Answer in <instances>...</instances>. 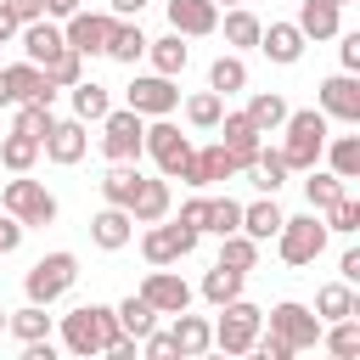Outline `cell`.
<instances>
[{"label": "cell", "instance_id": "cell-1", "mask_svg": "<svg viewBox=\"0 0 360 360\" xmlns=\"http://www.w3.org/2000/svg\"><path fill=\"white\" fill-rule=\"evenodd\" d=\"M281 158H287V169H315L321 163V152H326V112L321 107H304V112H292L287 107V118H281Z\"/></svg>", "mask_w": 360, "mask_h": 360}, {"label": "cell", "instance_id": "cell-2", "mask_svg": "<svg viewBox=\"0 0 360 360\" xmlns=\"http://www.w3.org/2000/svg\"><path fill=\"white\" fill-rule=\"evenodd\" d=\"M112 338H118V315L107 304H79V309L62 315V343L73 354H101Z\"/></svg>", "mask_w": 360, "mask_h": 360}, {"label": "cell", "instance_id": "cell-3", "mask_svg": "<svg viewBox=\"0 0 360 360\" xmlns=\"http://www.w3.org/2000/svg\"><path fill=\"white\" fill-rule=\"evenodd\" d=\"M276 253H281V264H292V270H304V264H315L321 253H326V225H321V214L309 208V214H287L281 219V231H276Z\"/></svg>", "mask_w": 360, "mask_h": 360}, {"label": "cell", "instance_id": "cell-4", "mask_svg": "<svg viewBox=\"0 0 360 360\" xmlns=\"http://www.w3.org/2000/svg\"><path fill=\"white\" fill-rule=\"evenodd\" d=\"M73 281H79V259H73L68 248H56V253L34 259V270L22 276V292H28L34 304H45V309H51V304H56V298H62Z\"/></svg>", "mask_w": 360, "mask_h": 360}, {"label": "cell", "instance_id": "cell-5", "mask_svg": "<svg viewBox=\"0 0 360 360\" xmlns=\"http://www.w3.org/2000/svg\"><path fill=\"white\" fill-rule=\"evenodd\" d=\"M141 129H146V118L135 112V107H107V118H101V158L107 163H141Z\"/></svg>", "mask_w": 360, "mask_h": 360}, {"label": "cell", "instance_id": "cell-6", "mask_svg": "<svg viewBox=\"0 0 360 360\" xmlns=\"http://www.w3.org/2000/svg\"><path fill=\"white\" fill-rule=\"evenodd\" d=\"M141 152L158 158L163 180H186V169H191V141H186L169 118H146V129H141Z\"/></svg>", "mask_w": 360, "mask_h": 360}, {"label": "cell", "instance_id": "cell-7", "mask_svg": "<svg viewBox=\"0 0 360 360\" xmlns=\"http://www.w3.org/2000/svg\"><path fill=\"white\" fill-rule=\"evenodd\" d=\"M0 208H6L11 219H22V231H28V225H51V219H56V197H51L39 180H28V174H17V180H6V186H0Z\"/></svg>", "mask_w": 360, "mask_h": 360}, {"label": "cell", "instance_id": "cell-8", "mask_svg": "<svg viewBox=\"0 0 360 360\" xmlns=\"http://www.w3.org/2000/svg\"><path fill=\"white\" fill-rule=\"evenodd\" d=\"M259 326H264V309H253L248 298H231V304H219L214 349H225V354H248V349H253V338H259Z\"/></svg>", "mask_w": 360, "mask_h": 360}, {"label": "cell", "instance_id": "cell-9", "mask_svg": "<svg viewBox=\"0 0 360 360\" xmlns=\"http://www.w3.org/2000/svg\"><path fill=\"white\" fill-rule=\"evenodd\" d=\"M191 248H197V231L180 225V219H169V214L141 231V259H146V264H180Z\"/></svg>", "mask_w": 360, "mask_h": 360}, {"label": "cell", "instance_id": "cell-10", "mask_svg": "<svg viewBox=\"0 0 360 360\" xmlns=\"http://www.w3.org/2000/svg\"><path fill=\"white\" fill-rule=\"evenodd\" d=\"M124 107H135L141 118H169L180 107V84L169 73H141L129 90H124Z\"/></svg>", "mask_w": 360, "mask_h": 360}, {"label": "cell", "instance_id": "cell-11", "mask_svg": "<svg viewBox=\"0 0 360 360\" xmlns=\"http://www.w3.org/2000/svg\"><path fill=\"white\" fill-rule=\"evenodd\" d=\"M270 332H276L281 343H292V354H298V349H315V343H321V315L304 309V304H292V298H281V304L270 309Z\"/></svg>", "mask_w": 360, "mask_h": 360}, {"label": "cell", "instance_id": "cell-12", "mask_svg": "<svg viewBox=\"0 0 360 360\" xmlns=\"http://www.w3.org/2000/svg\"><path fill=\"white\" fill-rule=\"evenodd\" d=\"M158 315H180V309H191V287H186V276H174L169 264H152L146 270V281L135 287Z\"/></svg>", "mask_w": 360, "mask_h": 360}, {"label": "cell", "instance_id": "cell-13", "mask_svg": "<svg viewBox=\"0 0 360 360\" xmlns=\"http://www.w3.org/2000/svg\"><path fill=\"white\" fill-rule=\"evenodd\" d=\"M17 101H56V90L45 84V68H34V62H11V68H0V107H17Z\"/></svg>", "mask_w": 360, "mask_h": 360}, {"label": "cell", "instance_id": "cell-14", "mask_svg": "<svg viewBox=\"0 0 360 360\" xmlns=\"http://www.w3.org/2000/svg\"><path fill=\"white\" fill-rule=\"evenodd\" d=\"M107 28H112V11L79 6L73 17H62V39H68V51H79V56H96V51L107 45Z\"/></svg>", "mask_w": 360, "mask_h": 360}, {"label": "cell", "instance_id": "cell-15", "mask_svg": "<svg viewBox=\"0 0 360 360\" xmlns=\"http://www.w3.org/2000/svg\"><path fill=\"white\" fill-rule=\"evenodd\" d=\"M84 152H90L84 118H56V124L45 129V141H39V158H51V163H62V169H73Z\"/></svg>", "mask_w": 360, "mask_h": 360}, {"label": "cell", "instance_id": "cell-16", "mask_svg": "<svg viewBox=\"0 0 360 360\" xmlns=\"http://www.w3.org/2000/svg\"><path fill=\"white\" fill-rule=\"evenodd\" d=\"M214 129H219V146H225V152L236 158V174H242V169H248V158H253V152L264 146V135H259V124H253L248 112H231V107H225Z\"/></svg>", "mask_w": 360, "mask_h": 360}, {"label": "cell", "instance_id": "cell-17", "mask_svg": "<svg viewBox=\"0 0 360 360\" xmlns=\"http://www.w3.org/2000/svg\"><path fill=\"white\" fill-rule=\"evenodd\" d=\"M315 101H321V112H326V118L360 124V79H354V73H332V79H321Z\"/></svg>", "mask_w": 360, "mask_h": 360}, {"label": "cell", "instance_id": "cell-18", "mask_svg": "<svg viewBox=\"0 0 360 360\" xmlns=\"http://www.w3.org/2000/svg\"><path fill=\"white\" fill-rule=\"evenodd\" d=\"M169 28H174L180 39L219 34V6H214V0H169Z\"/></svg>", "mask_w": 360, "mask_h": 360}, {"label": "cell", "instance_id": "cell-19", "mask_svg": "<svg viewBox=\"0 0 360 360\" xmlns=\"http://www.w3.org/2000/svg\"><path fill=\"white\" fill-rule=\"evenodd\" d=\"M17 39H22V62H34V68H45V62L68 45L56 17H34V22H22V28H17Z\"/></svg>", "mask_w": 360, "mask_h": 360}, {"label": "cell", "instance_id": "cell-20", "mask_svg": "<svg viewBox=\"0 0 360 360\" xmlns=\"http://www.w3.org/2000/svg\"><path fill=\"white\" fill-rule=\"evenodd\" d=\"M219 180H236V158L214 141V146H191V169H186V186H219Z\"/></svg>", "mask_w": 360, "mask_h": 360}, {"label": "cell", "instance_id": "cell-21", "mask_svg": "<svg viewBox=\"0 0 360 360\" xmlns=\"http://www.w3.org/2000/svg\"><path fill=\"white\" fill-rule=\"evenodd\" d=\"M90 242H96L101 253H118V248H129V242H135V219H129V208L107 202V208L90 219Z\"/></svg>", "mask_w": 360, "mask_h": 360}, {"label": "cell", "instance_id": "cell-22", "mask_svg": "<svg viewBox=\"0 0 360 360\" xmlns=\"http://www.w3.org/2000/svg\"><path fill=\"white\" fill-rule=\"evenodd\" d=\"M304 34H298V22H270V28H259V51L276 62V68H292L298 56H304Z\"/></svg>", "mask_w": 360, "mask_h": 360}, {"label": "cell", "instance_id": "cell-23", "mask_svg": "<svg viewBox=\"0 0 360 360\" xmlns=\"http://www.w3.org/2000/svg\"><path fill=\"white\" fill-rule=\"evenodd\" d=\"M298 34L304 39H332L338 22H343V0H298Z\"/></svg>", "mask_w": 360, "mask_h": 360}, {"label": "cell", "instance_id": "cell-24", "mask_svg": "<svg viewBox=\"0 0 360 360\" xmlns=\"http://www.w3.org/2000/svg\"><path fill=\"white\" fill-rule=\"evenodd\" d=\"M169 208H174L169 180H146V174H141V186H135V197H129V219H135V225H152V219H163Z\"/></svg>", "mask_w": 360, "mask_h": 360}, {"label": "cell", "instance_id": "cell-25", "mask_svg": "<svg viewBox=\"0 0 360 360\" xmlns=\"http://www.w3.org/2000/svg\"><path fill=\"white\" fill-rule=\"evenodd\" d=\"M146 51V34H141V22L135 17H112V28H107V45H101V56H112V62H124V68H135V56Z\"/></svg>", "mask_w": 360, "mask_h": 360}, {"label": "cell", "instance_id": "cell-26", "mask_svg": "<svg viewBox=\"0 0 360 360\" xmlns=\"http://www.w3.org/2000/svg\"><path fill=\"white\" fill-rule=\"evenodd\" d=\"M242 174H248V180H253V186H259L264 197H276V191L287 186V174H292V169H287L281 146H276V152H270V146H259V152L248 158V169H242Z\"/></svg>", "mask_w": 360, "mask_h": 360}, {"label": "cell", "instance_id": "cell-27", "mask_svg": "<svg viewBox=\"0 0 360 360\" xmlns=\"http://www.w3.org/2000/svg\"><path fill=\"white\" fill-rule=\"evenodd\" d=\"M281 219H287V214H281V202H276V197H264V191H259V202H242V231H248L253 242H270V236L281 231Z\"/></svg>", "mask_w": 360, "mask_h": 360}, {"label": "cell", "instance_id": "cell-28", "mask_svg": "<svg viewBox=\"0 0 360 360\" xmlns=\"http://www.w3.org/2000/svg\"><path fill=\"white\" fill-rule=\"evenodd\" d=\"M169 343H174V354H202V349H214V326H208L202 315H186V309H180Z\"/></svg>", "mask_w": 360, "mask_h": 360}, {"label": "cell", "instance_id": "cell-29", "mask_svg": "<svg viewBox=\"0 0 360 360\" xmlns=\"http://www.w3.org/2000/svg\"><path fill=\"white\" fill-rule=\"evenodd\" d=\"M68 96H73V118H84V124H101V118H107V107H112L107 84H96V79L68 84Z\"/></svg>", "mask_w": 360, "mask_h": 360}, {"label": "cell", "instance_id": "cell-30", "mask_svg": "<svg viewBox=\"0 0 360 360\" xmlns=\"http://www.w3.org/2000/svg\"><path fill=\"white\" fill-rule=\"evenodd\" d=\"M219 28H225V45H231V51H248V45H259V28H264V22H259L248 6H225Z\"/></svg>", "mask_w": 360, "mask_h": 360}, {"label": "cell", "instance_id": "cell-31", "mask_svg": "<svg viewBox=\"0 0 360 360\" xmlns=\"http://www.w3.org/2000/svg\"><path fill=\"white\" fill-rule=\"evenodd\" d=\"M146 51H152V68H158V73H169V79H180V73H186V62H191V45H186L180 34L146 39Z\"/></svg>", "mask_w": 360, "mask_h": 360}, {"label": "cell", "instance_id": "cell-32", "mask_svg": "<svg viewBox=\"0 0 360 360\" xmlns=\"http://www.w3.org/2000/svg\"><path fill=\"white\" fill-rule=\"evenodd\" d=\"M112 315H118V332H124V338H135V343H141V338H146V332L158 326V309H152V304H146L141 292H129V298H124V304H118Z\"/></svg>", "mask_w": 360, "mask_h": 360}, {"label": "cell", "instance_id": "cell-33", "mask_svg": "<svg viewBox=\"0 0 360 360\" xmlns=\"http://www.w3.org/2000/svg\"><path fill=\"white\" fill-rule=\"evenodd\" d=\"M135 186H141V169H135V163H107V174H101V202H118V208H129Z\"/></svg>", "mask_w": 360, "mask_h": 360}, {"label": "cell", "instance_id": "cell-34", "mask_svg": "<svg viewBox=\"0 0 360 360\" xmlns=\"http://www.w3.org/2000/svg\"><path fill=\"white\" fill-rule=\"evenodd\" d=\"M202 231H214V236L242 231V202L236 197H202Z\"/></svg>", "mask_w": 360, "mask_h": 360}, {"label": "cell", "instance_id": "cell-35", "mask_svg": "<svg viewBox=\"0 0 360 360\" xmlns=\"http://www.w3.org/2000/svg\"><path fill=\"white\" fill-rule=\"evenodd\" d=\"M321 158L332 163V174L354 180V174H360V135H326V152H321Z\"/></svg>", "mask_w": 360, "mask_h": 360}, {"label": "cell", "instance_id": "cell-36", "mask_svg": "<svg viewBox=\"0 0 360 360\" xmlns=\"http://www.w3.org/2000/svg\"><path fill=\"white\" fill-rule=\"evenodd\" d=\"M343 191H349V180H343V174H332V169H309V180H304V197H309V208H315V214H321V208H332Z\"/></svg>", "mask_w": 360, "mask_h": 360}, {"label": "cell", "instance_id": "cell-37", "mask_svg": "<svg viewBox=\"0 0 360 360\" xmlns=\"http://www.w3.org/2000/svg\"><path fill=\"white\" fill-rule=\"evenodd\" d=\"M202 298L219 309V304H231V298H242V270H231V264H219L214 259V270L202 276Z\"/></svg>", "mask_w": 360, "mask_h": 360}, {"label": "cell", "instance_id": "cell-38", "mask_svg": "<svg viewBox=\"0 0 360 360\" xmlns=\"http://www.w3.org/2000/svg\"><path fill=\"white\" fill-rule=\"evenodd\" d=\"M6 332H17L22 343L28 338H51V315H45V304H22V309H6Z\"/></svg>", "mask_w": 360, "mask_h": 360}, {"label": "cell", "instance_id": "cell-39", "mask_svg": "<svg viewBox=\"0 0 360 360\" xmlns=\"http://www.w3.org/2000/svg\"><path fill=\"white\" fill-rule=\"evenodd\" d=\"M253 124H259V135H270V129H281V118H287V101L276 96V90H259V96H248V107H242Z\"/></svg>", "mask_w": 360, "mask_h": 360}, {"label": "cell", "instance_id": "cell-40", "mask_svg": "<svg viewBox=\"0 0 360 360\" xmlns=\"http://www.w3.org/2000/svg\"><path fill=\"white\" fill-rule=\"evenodd\" d=\"M0 163H6L11 174H28V169L39 163V141H34V135H17V129H11V135L0 141Z\"/></svg>", "mask_w": 360, "mask_h": 360}, {"label": "cell", "instance_id": "cell-41", "mask_svg": "<svg viewBox=\"0 0 360 360\" xmlns=\"http://www.w3.org/2000/svg\"><path fill=\"white\" fill-rule=\"evenodd\" d=\"M219 264H231V270H253L259 264V242L248 236V231H231V236H219Z\"/></svg>", "mask_w": 360, "mask_h": 360}, {"label": "cell", "instance_id": "cell-42", "mask_svg": "<svg viewBox=\"0 0 360 360\" xmlns=\"http://www.w3.org/2000/svg\"><path fill=\"white\" fill-rule=\"evenodd\" d=\"M315 309H321L326 321H343V315H360V304H354V287H349V281H326V287L315 292Z\"/></svg>", "mask_w": 360, "mask_h": 360}, {"label": "cell", "instance_id": "cell-43", "mask_svg": "<svg viewBox=\"0 0 360 360\" xmlns=\"http://www.w3.org/2000/svg\"><path fill=\"white\" fill-rule=\"evenodd\" d=\"M79 79H84V56L62 45V51L45 62V84H51V90H68V84H79Z\"/></svg>", "mask_w": 360, "mask_h": 360}, {"label": "cell", "instance_id": "cell-44", "mask_svg": "<svg viewBox=\"0 0 360 360\" xmlns=\"http://www.w3.org/2000/svg\"><path fill=\"white\" fill-rule=\"evenodd\" d=\"M208 90H219V96L248 90V62H242V56H219V62L208 68Z\"/></svg>", "mask_w": 360, "mask_h": 360}, {"label": "cell", "instance_id": "cell-45", "mask_svg": "<svg viewBox=\"0 0 360 360\" xmlns=\"http://www.w3.org/2000/svg\"><path fill=\"white\" fill-rule=\"evenodd\" d=\"M219 112H225V96H219V90H197V96H186V124H191V129H214Z\"/></svg>", "mask_w": 360, "mask_h": 360}, {"label": "cell", "instance_id": "cell-46", "mask_svg": "<svg viewBox=\"0 0 360 360\" xmlns=\"http://www.w3.org/2000/svg\"><path fill=\"white\" fill-rule=\"evenodd\" d=\"M51 124H56V112H51L45 101H17V124H11L17 135H34V141H45V129H51Z\"/></svg>", "mask_w": 360, "mask_h": 360}, {"label": "cell", "instance_id": "cell-47", "mask_svg": "<svg viewBox=\"0 0 360 360\" xmlns=\"http://www.w3.org/2000/svg\"><path fill=\"white\" fill-rule=\"evenodd\" d=\"M321 225H326V231H343V236H354V231H360V202L343 191L332 208H321Z\"/></svg>", "mask_w": 360, "mask_h": 360}, {"label": "cell", "instance_id": "cell-48", "mask_svg": "<svg viewBox=\"0 0 360 360\" xmlns=\"http://www.w3.org/2000/svg\"><path fill=\"white\" fill-rule=\"evenodd\" d=\"M321 338H326V349H332L338 360H354V354H360V326H354V315L332 321V332H321Z\"/></svg>", "mask_w": 360, "mask_h": 360}, {"label": "cell", "instance_id": "cell-49", "mask_svg": "<svg viewBox=\"0 0 360 360\" xmlns=\"http://www.w3.org/2000/svg\"><path fill=\"white\" fill-rule=\"evenodd\" d=\"M253 354H259V360H287V354H292V343H281L276 332H264V338H253Z\"/></svg>", "mask_w": 360, "mask_h": 360}, {"label": "cell", "instance_id": "cell-50", "mask_svg": "<svg viewBox=\"0 0 360 360\" xmlns=\"http://www.w3.org/2000/svg\"><path fill=\"white\" fill-rule=\"evenodd\" d=\"M141 349H146L152 360H169V354H174V343H169V332H158V326H152V332L141 338Z\"/></svg>", "mask_w": 360, "mask_h": 360}, {"label": "cell", "instance_id": "cell-51", "mask_svg": "<svg viewBox=\"0 0 360 360\" xmlns=\"http://www.w3.org/2000/svg\"><path fill=\"white\" fill-rule=\"evenodd\" d=\"M17 242H22V219H11V214H0V259H6V253H11Z\"/></svg>", "mask_w": 360, "mask_h": 360}, {"label": "cell", "instance_id": "cell-52", "mask_svg": "<svg viewBox=\"0 0 360 360\" xmlns=\"http://www.w3.org/2000/svg\"><path fill=\"white\" fill-rule=\"evenodd\" d=\"M17 22H34V17H45V0H0Z\"/></svg>", "mask_w": 360, "mask_h": 360}, {"label": "cell", "instance_id": "cell-53", "mask_svg": "<svg viewBox=\"0 0 360 360\" xmlns=\"http://www.w3.org/2000/svg\"><path fill=\"white\" fill-rule=\"evenodd\" d=\"M338 56H343V73H354L360 68V34H343L338 39Z\"/></svg>", "mask_w": 360, "mask_h": 360}, {"label": "cell", "instance_id": "cell-54", "mask_svg": "<svg viewBox=\"0 0 360 360\" xmlns=\"http://www.w3.org/2000/svg\"><path fill=\"white\" fill-rule=\"evenodd\" d=\"M180 225H191V231L202 236V197H191V202H180Z\"/></svg>", "mask_w": 360, "mask_h": 360}, {"label": "cell", "instance_id": "cell-55", "mask_svg": "<svg viewBox=\"0 0 360 360\" xmlns=\"http://www.w3.org/2000/svg\"><path fill=\"white\" fill-rule=\"evenodd\" d=\"M338 270H343V281H360V248H349V253L338 259Z\"/></svg>", "mask_w": 360, "mask_h": 360}, {"label": "cell", "instance_id": "cell-56", "mask_svg": "<svg viewBox=\"0 0 360 360\" xmlns=\"http://www.w3.org/2000/svg\"><path fill=\"white\" fill-rule=\"evenodd\" d=\"M107 11H112V17H141L146 0H107Z\"/></svg>", "mask_w": 360, "mask_h": 360}, {"label": "cell", "instance_id": "cell-57", "mask_svg": "<svg viewBox=\"0 0 360 360\" xmlns=\"http://www.w3.org/2000/svg\"><path fill=\"white\" fill-rule=\"evenodd\" d=\"M79 6H84V0H45V17H56V22H62V17H73Z\"/></svg>", "mask_w": 360, "mask_h": 360}, {"label": "cell", "instance_id": "cell-58", "mask_svg": "<svg viewBox=\"0 0 360 360\" xmlns=\"http://www.w3.org/2000/svg\"><path fill=\"white\" fill-rule=\"evenodd\" d=\"M17 28H22V22H17V17L0 6V45H6V39H17Z\"/></svg>", "mask_w": 360, "mask_h": 360}, {"label": "cell", "instance_id": "cell-59", "mask_svg": "<svg viewBox=\"0 0 360 360\" xmlns=\"http://www.w3.org/2000/svg\"><path fill=\"white\" fill-rule=\"evenodd\" d=\"M214 6H219V11H225V6H242V0H214Z\"/></svg>", "mask_w": 360, "mask_h": 360}, {"label": "cell", "instance_id": "cell-60", "mask_svg": "<svg viewBox=\"0 0 360 360\" xmlns=\"http://www.w3.org/2000/svg\"><path fill=\"white\" fill-rule=\"evenodd\" d=\"M0 332H6V309H0Z\"/></svg>", "mask_w": 360, "mask_h": 360}, {"label": "cell", "instance_id": "cell-61", "mask_svg": "<svg viewBox=\"0 0 360 360\" xmlns=\"http://www.w3.org/2000/svg\"><path fill=\"white\" fill-rule=\"evenodd\" d=\"M343 6H349V0H343Z\"/></svg>", "mask_w": 360, "mask_h": 360}]
</instances>
